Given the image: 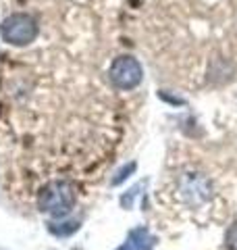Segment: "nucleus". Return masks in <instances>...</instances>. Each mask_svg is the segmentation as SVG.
Wrapping results in <instances>:
<instances>
[{
	"label": "nucleus",
	"mask_w": 237,
	"mask_h": 250,
	"mask_svg": "<svg viewBox=\"0 0 237 250\" xmlns=\"http://www.w3.org/2000/svg\"><path fill=\"white\" fill-rule=\"evenodd\" d=\"M77 192L71 182H50L42 188L38 198V207L42 213L54 217H67L75 207Z\"/></svg>",
	"instance_id": "obj_1"
},
{
	"label": "nucleus",
	"mask_w": 237,
	"mask_h": 250,
	"mask_svg": "<svg viewBox=\"0 0 237 250\" xmlns=\"http://www.w3.org/2000/svg\"><path fill=\"white\" fill-rule=\"evenodd\" d=\"M40 25L29 13H13L0 23V36L11 46H27L38 38Z\"/></svg>",
	"instance_id": "obj_2"
},
{
	"label": "nucleus",
	"mask_w": 237,
	"mask_h": 250,
	"mask_svg": "<svg viewBox=\"0 0 237 250\" xmlns=\"http://www.w3.org/2000/svg\"><path fill=\"white\" fill-rule=\"evenodd\" d=\"M108 77L117 90H133L144 80V69H141L138 59L123 54V57H117L113 61L108 69Z\"/></svg>",
	"instance_id": "obj_3"
},
{
	"label": "nucleus",
	"mask_w": 237,
	"mask_h": 250,
	"mask_svg": "<svg viewBox=\"0 0 237 250\" xmlns=\"http://www.w3.org/2000/svg\"><path fill=\"white\" fill-rule=\"evenodd\" d=\"M156 244V238L146 228H136L129 231L127 242L118 250H152Z\"/></svg>",
	"instance_id": "obj_4"
},
{
	"label": "nucleus",
	"mask_w": 237,
	"mask_h": 250,
	"mask_svg": "<svg viewBox=\"0 0 237 250\" xmlns=\"http://www.w3.org/2000/svg\"><path fill=\"white\" fill-rule=\"evenodd\" d=\"M225 248L227 250H237V221L225 233Z\"/></svg>",
	"instance_id": "obj_5"
},
{
	"label": "nucleus",
	"mask_w": 237,
	"mask_h": 250,
	"mask_svg": "<svg viewBox=\"0 0 237 250\" xmlns=\"http://www.w3.org/2000/svg\"><path fill=\"white\" fill-rule=\"evenodd\" d=\"M133 169H136V163H131V165H129V167H125V169H121V173H118V177H115V179H113V186H117V184H121V182H123V179H125V177H127V175L131 173V171H133Z\"/></svg>",
	"instance_id": "obj_6"
}]
</instances>
